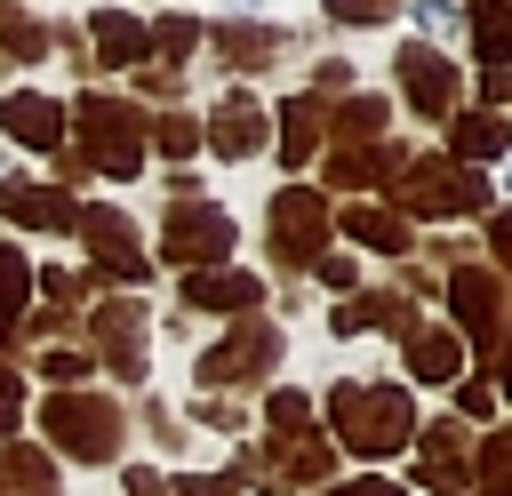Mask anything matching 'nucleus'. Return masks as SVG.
I'll return each instance as SVG.
<instances>
[{
	"instance_id": "nucleus-4",
	"label": "nucleus",
	"mask_w": 512,
	"mask_h": 496,
	"mask_svg": "<svg viewBox=\"0 0 512 496\" xmlns=\"http://www.w3.org/2000/svg\"><path fill=\"white\" fill-rule=\"evenodd\" d=\"M40 424H48V448H64L72 464H112L120 432H128L120 400H104V392H56L40 408Z\"/></svg>"
},
{
	"instance_id": "nucleus-12",
	"label": "nucleus",
	"mask_w": 512,
	"mask_h": 496,
	"mask_svg": "<svg viewBox=\"0 0 512 496\" xmlns=\"http://www.w3.org/2000/svg\"><path fill=\"white\" fill-rule=\"evenodd\" d=\"M264 136H272V112H264L248 88H232V96L200 120V144H208V152H224V160H248Z\"/></svg>"
},
{
	"instance_id": "nucleus-6",
	"label": "nucleus",
	"mask_w": 512,
	"mask_h": 496,
	"mask_svg": "<svg viewBox=\"0 0 512 496\" xmlns=\"http://www.w3.org/2000/svg\"><path fill=\"white\" fill-rule=\"evenodd\" d=\"M72 232L88 240V272H96V280H128V288L152 280V256H144V240H136V224H128L120 208H80Z\"/></svg>"
},
{
	"instance_id": "nucleus-28",
	"label": "nucleus",
	"mask_w": 512,
	"mask_h": 496,
	"mask_svg": "<svg viewBox=\"0 0 512 496\" xmlns=\"http://www.w3.org/2000/svg\"><path fill=\"white\" fill-rule=\"evenodd\" d=\"M24 296H32V264L16 248H0V344H16L24 328Z\"/></svg>"
},
{
	"instance_id": "nucleus-42",
	"label": "nucleus",
	"mask_w": 512,
	"mask_h": 496,
	"mask_svg": "<svg viewBox=\"0 0 512 496\" xmlns=\"http://www.w3.org/2000/svg\"><path fill=\"white\" fill-rule=\"evenodd\" d=\"M456 408H464V416H488V408H496V384H480V376H472V384L456 392Z\"/></svg>"
},
{
	"instance_id": "nucleus-11",
	"label": "nucleus",
	"mask_w": 512,
	"mask_h": 496,
	"mask_svg": "<svg viewBox=\"0 0 512 496\" xmlns=\"http://www.w3.org/2000/svg\"><path fill=\"white\" fill-rule=\"evenodd\" d=\"M248 464H264L272 488H320V480L336 472V440H320V432H280V440H264V456H248Z\"/></svg>"
},
{
	"instance_id": "nucleus-17",
	"label": "nucleus",
	"mask_w": 512,
	"mask_h": 496,
	"mask_svg": "<svg viewBox=\"0 0 512 496\" xmlns=\"http://www.w3.org/2000/svg\"><path fill=\"white\" fill-rule=\"evenodd\" d=\"M0 136H16L32 152H56L64 144V104L40 96V88H16V96H0Z\"/></svg>"
},
{
	"instance_id": "nucleus-26",
	"label": "nucleus",
	"mask_w": 512,
	"mask_h": 496,
	"mask_svg": "<svg viewBox=\"0 0 512 496\" xmlns=\"http://www.w3.org/2000/svg\"><path fill=\"white\" fill-rule=\"evenodd\" d=\"M344 232H352L360 248H384V256L408 248V216H392V208H344Z\"/></svg>"
},
{
	"instance_id": "nucleus-45",
	"label": "nucleus",
	"mask_w": 512,
	"mask_h": 496,
	"mask_svg": "<svg viewBox=\"0 0 512 496\" xmlns=\"http://www.w3.org/2000/svg\"><path fill=\"white\" fill-rule=\"evenodd\" d=\"M480 96H488V104H504V96H512V72H480Z\"/></svg>"
},
{
	"instance_id": "nucleus-31",
	"label": "nucleus",
	"mask_w": 512,
	"mask_h": 496,
	"mask_svg": "<svg viewBox=\"0 0 512 496\" xmlns=\"http://www.w3.org/2000/svg\"><path fill=\"white\" fill-rule=\"evenodd\" d=\"M144 144H160L168 160H192V144H200V120H192V112H160V120H144Z\"/></svg>"
},
{
	"instance_id": "nucleus-44",
	"label": "nucleus",
	"mask_w": 512,
	"mask_h": 496,
	"mask_svg": "<svg viewBox=\"0 0 512 496\" xmlns=\"http://www.w3.org/2000/svg\"><path fill=\"white\" fill-rule=\"evenodd\" d=\"M192 416H200V424H224V432H232V424H240V408H232V400H200V408H192Z\"/></svg>"
},
{
	"instance_id": "nucleus-2",
	"label": "nucleus",
	"mask_w": 512,
	"mask_h": 496,
	"mask_svg": "<svg viewBox=\"0 0 512 496\" xmlns=\"http://www.w3.org/2000/svg\"><path fill=\"white\" fill-rule=\"evenodd\" d=\"M384 208L392 216H472V208H488V176L480 168H448L440 152H424V160L392 168Z\"/></svg>"
},
{
	"instance_id": "nucleus-34",
	"label": "nucleus",
	"mask_w": 512,
	"mask_h": 496,
	"mask_svg": "<svg viewBox=\"0 0 512 496\" xmlns=\"http://www.w3.org/2000/svg\"><path fill=\"white\" fill-rule=\"evenodd\" d=\"M264 416H272V432H304V424H312V392H296V384H280V392L264 400Z\"/></svg>"
},
{
	"instance_id": "nucleus-36",
	"label": "nucleus",
	"mask_w": 512,
	"mask_h": 496,
	"mask_svg": "<svg viewBox=\"0 0 512 496\" xmlns=\"http://www.w3.org/2000/svg\"><path fill=\"white\" fill-rule=\"evenodd\" d=\"M88 280H96V272H40L48 304H64V312H72V304H88Z\"/></svg>"
},
{
	"instance_id": "nucleus-43",
	"label": "nucleus",
	"mask_w": 512,
	"mask_h": 496,
	"mask_svg": "<svg viewBox=\"0 0 512 496\" xmlns=\"http://www.w3.org/2000/svg\"><path fill=\"white\" fill-rule=\"evenodd\" d=\"M312 496H400L392 480H344V488H312Z\"/></svg>"
},
{
	"instance_id": "nucleus-38",
	"label": "nucleus",
	"mask_w": 512,
	"mask_h": 496,
	"mask_svg": "<svg viewBox=\"0 0 512 496\" xmlns=\"http://www.w3.org/2000/svg\"><path fill=\"white\" fill-rule=\"evenodd\" d=\"M328 16H336V24H384L392 0H328Z\"/></svg>"
},
{
	"instance_id": "nucleus-22",
	"label": "nucleus",
	"mask_w": 512,
	"mask_h": 496,
	"mask_svg": "<svg viewBox=\"0 0 512 496\" xmlns=\"http://www.w3.org/2000/svg\"><path fill=\"white\" fill-rule=\"evenodd\" d=\"M0 496H56V464H48V448L0 440Z\"/></svg>"
},
{
	"instance_id": "nucleus-5",
	"label": "nucleus",
	"mask_w": 512,
	"mask_h": 496,
	"mask_svg": "<svg viewBox=\"0 0 512 496\" xmlns=\"http://www.w3.org/2000/svg\"><path fill=\"white\" fill-rule=\"evenodd\" d=\"M160 256H168L176 272H208V264H224V256H232V216H224L216 200H176L168 224H160Z\"/></svg>"
},
{
	"instance_id": "nucleus-23",
	"label": "nucleus",
	"mask_w": 512,
	"mask_h": 496,
	"mask_svg": "<svg viewBox=\"0 0 512 496\" xmlns=\"http://www.w3.org/2000/svg\"><path fill=\"white\" fill-rule=\"evenodd\" d=\"M504 144H512V128H504L496 112H464V120H448V152H456L464 168H472V160H496Z\"/></svg>"
},
{
	"instance_id": "nucleus-24",
	"label": "nucleus",
	"mask_w": 512,
	"mask_h": 496,
	"mask_svg": "<svg viewBox=\"0 0 512 496\" xmlns=\"http://www.w3.org/2000/svg\"><path fill=\"white\" fill-rule=\"evenodd\" d=\"M472 48L488 72H512V0H480L472 8Z\"/></svg>"
},
{
	"instance_id": "nucleus-32",
	"label": "nucleus",
	"mask_w": 512,
	"mask_h": 496,
	"mask_svg": "<svg viewBox=\"0 0 512 496\" xmlns=\"http://www.w3.org/2000/svg\"><path fill=\"white\" fill-rule=\"evenodd\" d=\"M472 480H480V496H512V432H496V440L472 456Z\"/></svg>"
},
{
	"instance_id": "nucleus-29",
	"label": "nucleus",
	"mask_w": 512,
	"mask_h": 496,
	"mask_svg": "<svg viewBox=\"0 0 512 496\" xmlns=\"http://www.w3.org/2000/svg\"><path fill=\"white\" fill-rule=\"evenodd\" d=\"M216 48H224L232 72H248V64H272V56H280V32H264V24H224Z\"/></svg>"
},
{
	"instance_id": "nucleus-25",
	"label": "nucleus",
	"mask_w": 512,
	"mask_h": 496,
	"mask_svg": "<svg viewBox=\"0 0 512 496\" xmlns=\"http://www.w3.org/2000/svg\"><path fill=\"white\" fill-rule=\"evenodd\" d=\"M312 152H320V104H312V96H288V104H280V160L304 168Z\"/></svg>"
},
{
	"instance_id": "nucleus-35",
	"label": "nucleus",
	"mask_w": 512,
	"mask_h": 496,
	"mask_svg": "<svg viewBox=\"0 0 512 496\" xmlns=\"http://www.w3.org/2000/svg\"><path fill=\"white\" fill-rule=\"evenodd\" d=\"M192 40H200V24H192V16H160V24H152V48H160L168 64H176V56H192Z\"/></svg>"
},
{
	"instance_id": "nucleus-39",
	"label": "nucleus",
	"mask_w": 512,
	"mask_h": 496,
	"mask_svg": "<svg viewBox=\"0 0 512 496\" xmlns=\"http://www.w3.org/2000/svg\"><path fill=\"white\" fill-rule=\"evenodd\" d=\"M312 80H320V88H312V104H320V96H344V88H352V64H336V56H328Z\"/></svg>"
},
{
	"instance_id": "nucleus-19",
	"label": "nucleus",
	"mask_w": 512,
	"mask_h": 496,
	"mask_svg": "<svg viewBox=\"0 0 512 496\" xmlns=\"http://www.w3.org/2000/svg\"><path fill=\"white\" fill-rule=\"evenodd\" d=\"M144 56H152V24L120 16V8H96V64H144Z\"/></svg>"
},
{
	"instance_id": "nucleus-16",
	"label": "nucleus",
	"mask_w": 512,
	"mask_h": 496,
	"mask_svg": "<svg viewBox=\"0 0 512 496\" xmlns=\"http://www.w3.org/2000/svg\"><path fill=\"white\" fill-rule=\"evenodd\" d=\"M264 304V280L256 272H224V264H208V272H184V312H256Z\"/></svg>"
},
{
	"instance_id": "nucleus-14",
	"label": "nucleus",
	"mask_w": 512,
	"mask_h": 496,
	"mask_svg": "<svg viewBox=\"0 0 512 496\" xmlns=\"http://www.w3.org/2000/svg\"><path fill=\"white\" fill-rule=\"evenodd\" d=\"M0 216L24 224V232H72L80 200L64 184H24V176H0Z\"/></svg>"
},
{
	"instance_id": "nucleus-47",
	"label": "nucleus",
	"mask_w": 512,
	"mask_h": 496,
	"mask_svg": "<svg viewBox=\"0 0 512 496\" xmlns=\"http://www.w3.org/2000/svg\"><path fill=\"white\" fill-rule=\"evenodd\" d=\"M496 256H504V264H512V208H504V216H496Z\"/></svg>"
},
{
	"instance_id": "nucleus-46",
	"label": "nucleus",
	"mask_w": 512,
	"mask_h": 496,
	"mask_svg": "<svg viewBox=\"0 0 512 496\" xmlns=\"http://www.w3.org/2000/svg\"><path fill=\"white\" fill-rule=\"evenodd\" d=\"M496 384H504V400H512V328H504V344H496Z\"/></svg>"
},
{
	"instance_id": "nucleus-9",
	"label": "nucleus",
	"mask_w": 512,
	"mask_h": 496,
	"mask_svg": "<svg viewBox=\"0 0 512 496\" xmlns=\"http://www.w3.org/2000/svg\"><path fill=\"white\" fill-rule=\"evenodd\" d=\"M448 312H456V336H472V344H504V312H512V296H504V280L496 272H480V264H464V272H448Z\"/></svg>"
},
{
	"instance_id": "nucleus-10",
	"label": "nucleus",
	"mask_w": 512,
	"mask_h": 496,
	"mask_svg": "<svg viewBox=\"0 0 512 496\" xmlns=\"http://www.w3.org/2000/svg\"><path fill=\"white\" fill-rule=\"evenodd\" d=\"M400 80H408V112H424V120H456V88H464V72H456L432 40H408V48H400Z\"/></svg>"
},
{
	"instance_id": "nucleus-18",
	"label": "nucleus",
	"mask_w": 512,
	"mask_h": 496,
	"mask_svg": "<svg viewBox=\"0 0 512 496\" xmlns=\"http://www.w3.org/2000/svg\"><path fill=\"white\" fill-rule=\"evenodd\" d=\"M408 376H424V384L464 376V336L456 328H408Z\"/></svg>"
},
{
	"instance_id": "nucleus-1",
	"label": "nucleus",
	"mask_w": 512,
	"mask_h": 496,
	"mask_svg": "<svg viewBox=\"0 0 512 496\" xmlns=\"http://www.w3.org/2000/svg\"><path fill=\"white\" fill-rule=\"evenodd\" d=\"M328 424H336V448H352V456H400L416 440L408 392L400 384H360V376H344L328 392Z\"/></svg>"
},
{
	"instance_id": "nucleus-20",
	"label": "nucleus",
	"mask_w": 512,
	"mask_h": 496,
	"mask_svg": "<svg viewBox=\"0 0 512 496\" xmlns=\"http://www.w3.org/2000/svg\"><path fill=\"white\" fill-rule=\"evenodd\" d=\"M392 168H400V152H392L384 136H376V144H336V152H328V184H344V192H360V184H384Z\"/></svg>"
},
{
	"instance_id": "nucleus-21",
	"label": "nucleus",
	"mask_w": 512,
	"mask_h": 496,
	"mask_svg": "<svg viewBox=\"0 0 512 496\" xmlns=\"http://www.w3.org/2000/svg\"><path fill=\"white\" fill-rule=\"evenodd\" d=\"M360 328H392V336H408V328H416V312H408V296L368 288V296H352V304L336 312V336H360Z\"/></svg>"
},
{
	"instance_id": "nucleus-33",
	"label": "nucleus",
	"mask_w": 512,
	"mask_h": 496,
	"mask_svg": "<svg viewBox=\"0 0 512 496\" xmlns=\"http://www.w3.org/2000/svg\"><path fill=\"white\" fill-rule=\"evenodd\" d=\"M40 376H48L56 392H80V376H88V352H72V344H48V352H40Z\"/></svg>"
},
{
	"instance_id": "nucleus-7",
	"label": "nucleus",
	"mask_w": 512,
	"mask_h": 496,
	"mask_svg": "<svg viewBox=\"0 0 512 496\" xmlns=\"http://www.w3.org/2000/svg\"><path fill=\"white\" fill-rule=\"evenodd\" d=\"M264 240H272V256H280V264H320V240H328V200H320L312 184L272 192V208H264Z\"/></svg>"
},
{
	"instance_id": "nucleus-15",
	"label": "nucleus",
	"mask_w": 512,
	"mask_h": 496,
	"mask_svg": "<svg viewBox=\"0 0 512 496\" xmlns=\"http://www.w3.org/2000/svg\"><path fill=\"white\" fill-rule=\"evenodd\" d=\"M88 336H96V352H104V368L112 376H144V312L136 304H96L88 312Z\"/></svg>"
},
{
	"instance_id": "nucleus-40",
	"label": "nucleus",
	"mask_w": 512,
	"mask_h": 496,
	"mask_svg": "<svg viewBox=\"0 0 512 496\" xmlns=\"http://www.w3.org/2000/svg\"><path fill=\"white\" fill-rule=\"evenodd\" d=\"M128 496H176V480H160L152 464H128Z\"/></svg>"
},
{
	"instance_id": "nucleus-13",
	"label": "nucleus",
	"mask_w": 512,
	"mask_h": 496,
	"mask_svg": "<svg viewBox=\"0 0 512 496\" xmlns=\"http://www.w3.org/2000/svg\"><path fill=\"white\" fill-rule=\"evenodd\" d=\"M416 480L440 488V496L472 488V440H464V424H424L416 432Z\"/></svg>"
},
{
	"instance_id": "nucleus-41",
	"label": "nucleus",
	"mask_w": 512,
	"mask_h": 496,
	"mask_svg": "<svg viewBox=\"0 0 512 496\" xmlns=\"http://www.w3.org/2000/svg\"><path fill=\"white\" fill-rule=\"evenodd\" d=\"M312 272H320V280H328V288H352V280H360V264H352V256H320V264H312Z\"/></svg>"
},
{
	"instance_id": "nucleus-27",
	"label": "nucleus",
	"mask_w": 512,
	"mask_h": 496,
	"mask_svg": "<svg viewBox=\"0 0 512 496\" xmlns=\"http://www.w3.org/2000/svg\"><path fill=\"white\" fill-rule=\"evenodd\" d=\"M48 48H56V32H48V24H32L24 8H8V0H0V56H16V64H40Z\"/></svg>"
},
{
	"instance_id": "nucleus-37",
	"label": "nucleus",
	"mask_w": 512,
	"mask_h": 496,
	"mask_svg": "<svg viewBox=\"0 0 512 496\" xmlns=\"http://www.w3.org/2000/svg\"><path fill=\"white\" fill-rule=\"evenodd\" d=\"M16 424H24V376H16V368H0V440H8Z\"/></svg>"
},
{
	"instance_id": "nucleus-8",
	"label": "nucleus",
	"mask_w": 512,
	"mask_h": 496,
	"mask_svg": "<svg viewBox=\"0 0 512 496\" xmlns=\"http://www.w3.org/2000/svg\"><path fill=\"white\" fill-rule=\"evenodd\" d=\"M272 368H280V328L272 320H232V336L200 352V384H256Z\"/></svg>"
},
{
	"instance_id": "nucleus-30",
	"label": "nucleus",
	"mask_w": 512,
	"mask_h": 496,
	"mask_svg": "<svg viewBox=\"0 0 512 496\" xmlns=\"http://www.w3.org/2000/svg\"><path fill=\"white\" fill-rule=\"evenodd\" d=\"M384 136V96H344L336 104V144H376Z\"/></svg>"
},
{
	"instance_id": "nucleus-3",
	"label": "nucleus",
	"mask_w": 512,
	"mask_h": 496,
	"mask_svg": "<svg viewBox=\"0 0 512 496\" xmlns=\"http://www.w3.org/2000/svg\"><path fill=\"white\" fill-rule=\"evenodd\" d=\"M72 136H80V160L104 168V176H136V168H144V112H136L128 96L88 88V96L72 104Z\"/></svg>"
}]
</instances>
